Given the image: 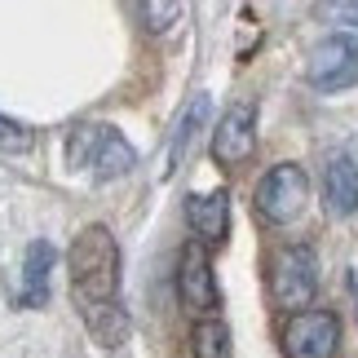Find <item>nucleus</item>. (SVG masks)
<instances>
[{
  "label": "nucleus",
  "mask_w": 358,
  "mask_h": 358,
  "mask_svg": "<svg viewBox=\"0 0 358 358\" xmlns=\"http://www.w3.org/2000/svg\"><path fill=\"white\" fill-rule=\"evenodd\" d=\"M71 270V301L85 327L102 350L129 341V314L120 306V243L106 226H85L66 248Z\"/></svg>",
  "instance_id": "1"
},
{
  "label": "nucleus",
  "mask_w": 358,
  "mask_h": 358,
  "mask_svg": "<svg viewBox=\"0 0 358 358\" xmlns=\"http://www.w3.org/2000/svg\"><path fill=\"white\" fill-rule=\"evenodd\" d=\"M257 150V106L252 102H239L222 115L213 133V159L217 164H243L248 155Z\"/></svg>",
  "instance_id": "8"
},
{
  "label": "nucleus",
  "mask_w": 358,
  "mask_h": 358,
  "mask_svg": "<svg viewBox=\"0 0 358 358\" xmlns=\"http://www.w3.org/2000/svg\"><path fill=\"white\" fill-rule=\"evenodd\" d=\"M270 292L279 301V310H301L310 306L314 292H319V261H314L310 248H279L270 266Z\"/></svg>",
  "instance_id": "3"
},
{
  "label": "nucleus",
  "mask_w": 358,
  "mask_h": 358,
  "mask_svg": "<svg viewBox=\"0 0 358 358\" xmlns=\"http://www.w3.org/2000/svg\"><path fill=\"white\" fill-rule=\"evenodd\" d=\"M323 203L332 217H350L358 208V155L341 150V155L327 159L323 173Z\"/></svg>",
  "instance_id": "9"
},
{
  "label": "nucleus",
  "mask_w": 358,
  "mask_h": 358,
  "mask_svg": "<svg viewBox=\"0 0 358 358\" xmlns=\"http://www.w3.org/2000/svg\"><path fill=\"white\" fill-rule=\"evenodd\" d=\"M208 111H213V98H208V93H195V98L186 102V111H182V120H177V129H173V142H169V164H164V177H173L186 164V155H190V146H195L199 129L208 124Z\"/></svg>",
  "instance_id": "11"
},
{
  "label": "nucleus",
  "mask_w": 358,
  "mask_h": 358,
  "mask_svg": "<svg viewBox=\"0 0 358 358\" xmlns=\"http://www.w3.org/2000/svg\"><path fill=\"white\" fill-rule=\"evenodd\" d=\"M306 199H310V182H306V169H301V164H274L257 186V213L266 217L270 226L296 222L301 208H306Z\"/></svg>",
  "instance_id": "4"
},
{
  "label": "nucleus",
  "mask_w": 358,
  "mask_h": 358,
  "mask_svg": "<svg viewBox=\"0 0 358 358\" xmlns=\"http://www.w3.org/2000/svg\"><path fill=\"white\" fill-rule=\"evenodd\" d=\"M341 345V319L332 310H296L283 327L287 358H332Z\"/></svg>",
  "instance_id": "6"
},
{
  "label": "nucleus",
  "mask_w": 358,
  "mask_h": 358,
  "mask_svg": "<svg viewBox=\"0 0 358 358\" xmlns=\"http://www.w3.org/2000/svg\"><path fill=\"white\" fill-rule=\"evenodd\" d=\"M195 358H235V350H230V327L222 319H203L195 327Z\"/></svg>",
  "instance_id": "13"
},
{
  "label": "nucleus",
  "mask_w": 358,
  "mask_h": 358,
  "mask_svg": "<svg viewBox=\"0 0 358 358\" xmlns=\"http://www.w3.org/2000/svg\"><path fill=\"white\" fill-rule=\"evenodd\" d=\"M0 150L5 155H27L31 150V129L18 120H9V115H0Z\"/></svg>",
  "instance_id": "15"
},
{
  "label": "nucleus",
  "mask_w": 358,
  "mask_h": 358,
  "mask_svg": "<svg viewBox=\"0 0 358 358\" xmlns=\"http://www.w3.org/2000/svg\"><path fill=\"white\" fill-rule=\"evenodd\" d=\"M49 270H53V243L36 239L27 248V270H22V306L40 310L49 301Z\"/></svg>",
  "instance_id": "12"
},
{
  "label": "nucleus",
  "mask_w": 358,
  "mask_h": 358,
  "mask_svg": "<svg viewBox=\"0 0 358 358\" xmlns=\"http://www.w3.org/2000/svg\"><path fill=\"white\" fill-rule=\"evenodd\" d=\"M66 159L76 169H89L98 182H111V177H124L137 164L133 146L120 137V129L111 124H80L66 137Z\"/></svg>",
  "instance_id": "2"
},
{
  "label": "nucleus",
  "mask_w": 358,
  "mask_h": 358,
  "mask_svg": "<svg viewBox=\"0 0 358 358\" xmlns=\"http://www.w3.org/2000/svg\"><path fill=\"white\" fill-rule=\"evenodd\" d=\"M137 13H142L146 31H169L177 22V13H182V0H133Z\"/></svg>",
  "instance_id": "14"
},
{
  "label": "nucleus",
  "mask_w": 358,
  "mask_h": 358,
  "mask_svg": "<svg viewBox=\"0 0 358 358\" xmlns=\"http://www.w3.org/2000/svg\"><path fill=\"white\" fill-rule=\"evenodd\" d=\"M306 76H310V89H319V93L354 89L358 85V36L336 31V36L319 40L314 53H310Z\"/></svg>",
  "instance_id": "5"
},
{
  "label": "nucleus",
  "mask_w": 358,
  "mask_h": 358,
  "mask_svg": "<svg viewBox=\"0 0 358 358\" xmlns=\"http://www.w3.org/2000/svg\"><path fill=\"white\" fill-rule=\"evenodd\" d=\"M186 222L203 243H222L230 226V199L226 190H208V195H190L186 199Z\"/></svg>",
  "instance_id": "10"
},
{
  "label": "nucleus",
  "mask_w": 358,
  "mask_h": 358,
  "mask_svg": "<svg viewBox=\"0 0 358 358\" xmlns=\"http://www.w3.org/2000/svg\"><path fill=\"white\" fill-rule=\"evenodd\" d=\"M177 292H182V306L195 310V314L217 310V279H213V261L203 252V243L182 248V261H177Z\"/></svg>",
  "instance_id": "7"
},
{
  "label": "nucleus",
  "mask_w": 358,
  "mask_h": 358,
  "mask_svg": "<svg viewBox=\"0 0 358 358\" xmlns=\"http://www.w3.org/2000/svg\"><path fill=\"white\" fill-rule=\"evenodd\" d=\"M319 18L341 22V27H358V0H323V5H319Z\"/></svg>",
  "instance_id": "16"
}]
</instances>
